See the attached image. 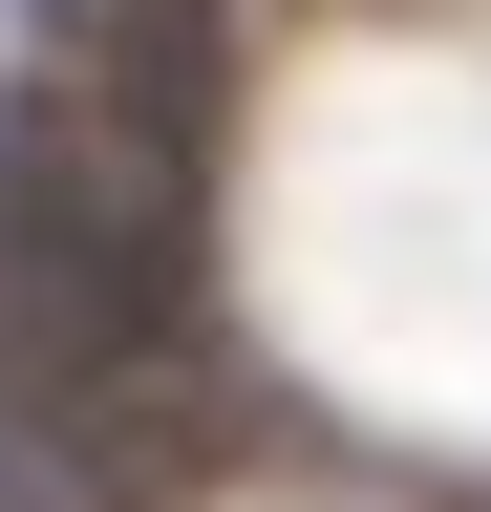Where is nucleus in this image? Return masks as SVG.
Here are the masks:
<instances>
[{
	"instance_id": "2",
	"label": "nucleus",
	"mask_w": 491,
	"mask_h": 512,
	"mask_svg": "<svg viewBox=\"0 0 491 512\" xmlns=\"http://www.w3.org/2000/svg\"><path fill=\"white\" fill-rule=\"evenodd\" d=\"M86 491H107V470H86V448L22 406V363H0V512H86Z\"/></svg>"
},
{
	"instance_id": "1",
	"label": "nucleus",
	"mask_w": 491,
	"mask_h": 512,
	"mask_svg": "<svg viewBox=\"0 0 491 512\" xmlns=\"http://www.w3.org/2000/svg\"><path fill=\"white\" fill-rule=\"evenodd\" d=\"M171 342H193V171L129 150L86 86L0 107V363H22V406L86 448Z\"/></svg>"
},
{
	"instance_id": "3",
	"label": "nucleus",
	"mask_w": 491,
	"mask_h": 512,
	"mask_svg": "<svg viewBox=\"0 0 491 512\" xmlns=\"http://www.w3.org/2000/svg\"><path fill=\"white\" fill-rule=\"evenodd\" d=\"M107 22H129V0H22V43H43V64H86Z\"/></svg>"
}]
</instances>
